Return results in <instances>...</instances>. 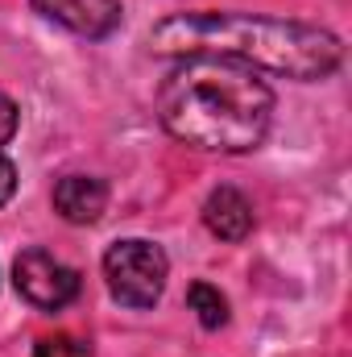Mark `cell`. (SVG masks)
<instances>
[{
    "instance_id": "cell-1",
    "label": "cell",
    "mask_w": 352,
    "mask_h": 357,
    "mask_svg": "<svg viewBox=\"0 0 352 357\" xmlns=\"http://www.w3.org/2000/svg\"><path fill=\"white\" fill-rule=\"evenodd\" d=\"M154 54L170 59H232L286 79H323L340 67L336 33L307 21H273L253 13H175L150 33Z\"/></svg>"
},
{
    "instance_id": "cell-7",
    "label": "cell",
    "mask_w": 352,
    "mask_h": 357,
    "mask_svg": "<svg viewBox=\"0 0 352 357\" xmlns=\"http://www.w3.org/2000/svg\"><path fill=\"white\" fill-rule=\"evenodd\" d=\"M203 225L220 241H245L253 233V204L237 187H216L203 199Z\"/></svg>"
},
{
    "instance_id": "cell-3",
    "label": "cell",
    "mask_w": 352,
    "mask_h": 357,
    "mask_svg": "<svg viewBox=\"0 0 352 357\" xmlns=\"http://www.w3.org/2000/svg\"><path fill=\"white\" fill-rule=\"evenodd\" d=\"M166 274H170V258L162 245L154 241H141V237H129V241H116L108 254H104V278H108V291L116 303L125 307H154L166 291Z\"/></svg>"
},
{
    "instance_id": "cell-8",
    "label": "cell",
    "mask_w": 352,
    "mask_h": 357,
    "mask_svg": "<svg viewBox=\"0 0 352 357\" xmlns=\"http://www.w3.org/2000/svg\"><path fill=\"white\" fill-rule=\"evenodd\" d=\"M186 303H191V312L199 316V324L203 328H224L228 324V299L211 287V282H191V291H186Z\"/></svg>"
},
{
    "instance_id": "cell-6",
    "label": "cell",
    "mask_w": 352,
    "mask_h": 357,
    "mask_svg": "<svg viewBox=\"0 0 352 357\" xmlns=\"http://www.w3.org/2000/svg\"><path fill=\"white\" fill-rule=\"evenodd\" d=\"M54 208L67 225H95L108 208V183L91 175H67L54 183Z\"/></svg>"
},
{
    "instance_id": "cell-10",
    "label": "cell",
    "mask_w": 352,
    "mask_h": 357,
    "mask_svg": "<svg viewBox=\"0 0 352 357\" xmlns=\"http://www.w3.org/2000/svg\"><path fill=\"white\" fill-rule=\"evenodd\" d=\"M13 133H17V104L0 91V146H4Z\"/></svg>"
},
{
    "instance_id": "cell-9",
    "label": "cell",
    "mask_w": 352,
    "mask_h": 357,
    "mask_svg": "<svg viewBox=\"0 0 352 357\" xmlns=\"http://www.w3.org/2000/svg\"><path fill=\"white\" fill-rule=\"evenodd\" d=\"M33 357H91V349L75 337H46V341H38Z\"/></svg>"
},
{
    "instance_id": "cell-4",
    "label": "cell",
    "mask_w": 352,
    "mask_h": 357,
    "mask_svg": "<svg viewBox=\"0 0 352 357\" xmlns=\"http://www.w3.org/2000/svg\"><path fill=\"white\" fill-rule=\"evenodd\" d=\"M13 287L38 312H63L79 295V274L46 250H25L13 262Z\"/></svg>"
},
{
    "instance_id": "cell-11",
    "label": "cell",
    "mask_w": 352,
    "mask_h": 357,
    "mask_svg": "<svg viewBox=\"0 0 352 357\" xmlns=\"http://www.w3.org/2000/svg\"><path fill=\"white\" fill-rule=\"evenodd\" d=\"M13 191H17V167L0 154V208L13 199Z\"/></svg>"
},
{
    "instance_id": "cell-2",
    "label": "cell",
    "mask_w": 352,
    "mask_h": 357,
    "mask_svg": "<svg viewBox=\"0 0 352 357\" xmlns=\"http://www.w3.org/2000/svg\"><path fill=\"white\" fill-rule=\"evenodd\" d=\"M158 116L166 133L211 154L257 150L273 121V91L232 59H186L162 79Z\"/></svg>"
},
{
    "instance_id": "cell-5",
    "label": "cell",
    "mask_w": 352,
    "mask_h": 357,
    "mask_svg": "<svg viewBox=\"0 0 352 357\" xmlns=\"http://www.w3.org/2000/svg\"><path fill=\"white\" fill-rule=\"evenodd\" d=\"M29 4L33 13L79 38H108L120 29V0H29Z\"/></svg>"
}]
</instances>
